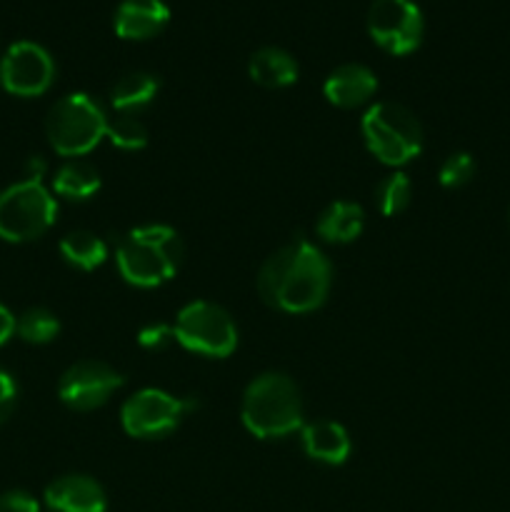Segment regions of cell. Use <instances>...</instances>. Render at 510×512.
<instances>
[{
    "instance_id": "28",
    "label": "cell",
    "mask_w": 510,
    "mask_h": 512,
    "mask_svg": "<svg viewBox=\"0 0 510 512\" xmlns=\"http://www.w3.org/2000/svg\"><path fill=\"white\" fill-rule=\"evenodd\" d=\"M45 173H48V163H45L40 155H33V158L25 163V180H35V183H43Z\"/></svg>"
},
{
    "instance_id": "18",
    "label": "cell",
    "mask_w": 510,
    "mask_h": 512,
    "mask_svg": "<svg viewBox=\"0 0 510 512\" xmlns=\"http://www.w3.org/2000/svg\"><path fill=\"white\" fill-rule=\"evenodd\" d=\"M160 83L155 75L143 73H128L113 85L110 90V105L115 108V113H128V115H138L140 110L148 108L150 103L158 95Z\"/></svg>"
},
{
    "instance_id": "11",
    "label": "cell",
    "mask_w": 510,
    "mask_h": 512,
    "mask_svg": "<svg viewBox=\"0 0 510 512\" xmlns=\"http://www.w3.org/2000/svg\"><path fill=\"white\" fill-rule=\"evenodd\" d=\"M123 385V375L100 360H80L70 365L58 383V395L70 410H95Z\"/></svg>"
},
{
    "instance_id": "21",
    "label": "cell",
    "mask_w": 510,
    "mask_h": 512,
    "mask_svg": "<svg viewBox=\"0 0 510 512\" xmlns=\"http://www.w3.org/2000/svg\"><path fill=\"white\" fill-rule=\"evenodd\" d=\"M15 333L33 345H45L58 338L60 320L45 308H30L15 320Z\"/></svg>"
},
{
    "instance_id": "26",
    "label": "cell",
    "mask_w": 510,
    "mask_h": 512,
    "mask_svg": "<svg viewBox=\"0 0 510 512\" xmlns=\"http://www.w3.org/2000/svg\"><path fill=\"white\" fill-rule=\"evenodd\" d=\"M0 512H40V505L25 490H10L0 495Z\"/></svg>"
},
{
    "instance_id": "6",
    "label": "cell",
    "mask_w": 510,
    "mask_h": 512,
    "mask_svg": "<svg viewBox=\"0 0 510 512\" xmlns=\"http://www.w3.org/2000/svg\"><path fill=\"white\" fill-rule=\"evenodd\" d=\"M58 218V203L43 183L20 180L0 193V238L28 243L40 238Z\"/></svg>"
},
{
    "instance_id": "13",
    "label": "cell",
    "mask_w": 510,
    "mask_h": 512,
    "mask_svg": "<svg viewBox=\"0 0 510 512\" xmlns=\"http://www.w3.org/2000/svg\"><path fill=\"white\" fill-rule=\"evenodd\" d=\"M170 10L163 0H123L115 10V33L123 40H148L163 33Z\"/></svg>"
},
{
    "instance_id": "3",
    "label": "cell",
    "mask_w": 510,
    "mask_h": 512,
    "mask_svg": "<svg viewBox=\"0 0 510 512\" xmlns=\"http://www.w3.org/2000/svg\"><path fill=\"white\" fill-rule=\"evenodd\" d=\"M243 425L260 440L285 438L303 428V398L288 375L265 373L243 395Z\"/></svg>"
},
{
    "instance_id": "19",
    "label": "cell",
    "mask_w": 510,
    "mask_h": 512,
    "mask_svg": "<svg viewBox=\"0 0 510 512\" xmlns=\"http://www.w3.org/2000/svg\"><path fill=\"white\" fill-rule=\"evenodd\" d=\"M53 190L60 198L88 200L100 190V173L85 160H68L55 173Z\"/></svg>"
},
{
    "instance_id": "7",
    "label": "cell",
    "mask_w": 510,
    "mask_h": 512,
    "mask_svg": "<svg viewBox=\"0 0 510 512\" xmlns=\"http://www.w3.org/2000/svg\"><path fill=\"white\" fill-rule=\"evenodd\" d=\"M175 340L193 353L228 358L238 348V328L220 305L208 300L188 303L173 323Z\"/></svg>"
},
{
    "instance_id": "24",
    "label": "cell",
    "mask_w": 510,
    "mask_h": 512,
    "mask_svg": "<svg viewBox=\"0 0 510 512\" xmlns=\"http://www.w3.org/2000/svg\"><path fill=\"white\" fill-rule=\"evenodd\" d=\"M475 175V160L470 153H453L450 158H445V163L440 165L438 180L443 188H463L465 183H470Z\"/></svg>"
},
{
    "instance_id": "5",
    "label": "cell",
    "mask_w": 510,
    "mask_h": 512,
    "mask_svg": "<svg viewBox=\"0 0 510 512\" xmlns=\"http://www.w3.org/2000/svg\"><path fill=\"white\" fill-rule=\"evenodd\" d=\"M368 150L385 165L410 163L423 150V128L408 108L398 103H375L363 118Z\"/></svg>"
},
{
    "instance_id": "22",
    "label": "cell",
    "mask_w": 510,
    "mask_h": 512,
    "mask_svg": "<svg viewBox=\"0 0 510 512\" xmlns=\"http://www.w3.org/2000/svg\"><path fill=\"white\" fill-rule=\"evenodd\" d=\"M105 138H110V143L120 150H140L148 145V128L138 115L115 113L113 118H108Z\"/></svg>"
},
{
    "instance_id": "23",
    "label": "cell",
    "mask_w": 510,
    "mask_h": 512,
    "mask_svg": "<svg viewBox=\"0 0 510 512\" xmlns=\"http://www.w3.org/2000/svg\"><path fill=\"white\" fill-rule=\"evenodd\" d=\"M413 198V185H410L408 175L405 173H393L385 180H380V185L375 188V200H378V208L383 215H398L403 213L410 205Z\"/></svg>"
},
{
    "instance_id": "9",
    "label": "cell",
    "mask_w": 510,
    "mask_h": 512,
    "mask_svg": "<svg viewBox=\"0 0 510 512\" xmlns=\"http://www.w3.org/2000/svg\"><path fill=\"white\" fill-rule=\"evenodd\" d=\"M368 33L385 53L408 55L423 43V13L413 0H375L368 10Z\"/></svg>"
},
{
    "instance_id": "15",
    "label": "cell",
    "mask_w": 510,
    "mask_h": 512,
    "mask_svg": "<svg viewBox=\"0 0 510 512\" xmlns=\"http://www.w3.org/2000/svg\"><path fill=\"white\" fill-rule=\"evenodd\" d=\"M300 440L308 458L325 465H343L350 455L348 430L333 420H315L300 428Z\"/></svg>"
},
{
    "instance_id": "29",
    "label": "cell",
    "mask_w": 510,
    "mask_h": 512,
    "mask_svg": "<svg viewBox=\"0 0 510 512\" xmlns=\"http://www.w3.org/2000/svg\"><path fill=\"white\" fill-rule=\"evenodd\" d=\"M13 333H15L13 313H10V310L0 303V345L8 343V340L13 338Z\"/></svg>"
},
{
    "instance_id": "8",
    "label": "cell",
    "mask_w": 510,
    "mask_h": 512,
    "mask_svg": "<svg viewBox=\"0 0 510 512\" xmlns=\"http://www.w3.org/2000/svg\"><path fill=\"white\" fill-rule=\"evenodd\" d=\"M195 398H178L165 390L145 388L125 400L120 410L125 433L133 438H163L173 433L180 420L195 408Z\"/></svg>"
},
{
    "instance_id": "1",
    "label": "cell",
    "mask_w": 510,
    "mask_h": 512,
    "mask_svg": "<svg viewBox=\"0 0 510 512\" xmlns=\"http://www.w3.org/2000/svg\"><path fill=\"white\" fill-rule=\"evenodd\" d=\"M330 278V260L298 235L265 260L258 273V293L285 313H310L328 298Z\"/></svg>"
},
{
    "instance_id": "4",
    "label": "cell",
    "mask_w": 510,
    "mask_h": 512,
    "mask_svg": "<svg viewBox=\"0 0 510 512\" xmlns=\"http://www.w3.org/2000/svg\"><path fill=\"white\" fill-rule=\"evenodd\" d=\"M108 130V115L90 95L73 93L60 98L45 118V133L58 155L80 158L90 153Z\"/></svg>"
},
{
    "instance_id": "17",
    "label": "cell",
    "mask_w": 510,
    "mask_h": 512,
    "mask_svg": "<svg viewBox=\"0 0 510 512\" xmlns=\"http://www.w3.org/2000/svg\"><path fill=\"white\" fill-rule=\"evenodd\" d=\"M363 225L365 215L360 205L348 203V200H335L320 213L315 230L328 243H353L363 233Z\"/></svg>"
},
{
    "instance_id": "14",
    "label": "cell",
    "mask_w": 510,
    "mask_h": 512,
    "mask_svg": "<svg viewBox=\"0 0 510 512\" xmlns=\"http://www.w3.org/2000/svg\"><path fill=\"white\" fill-rule=\"evenodd\" d=\"M375 90H378V78L373 75V70L358 63L335 68L323 85V93L328 98V103L345 110L368 103Z\"/></svg>"
},
{
    "instance_id": "16",
    "label": "cell",
    "mask_w": 510,
    "mask_h": 512,
    "mask_svg": "<svg viewBox=\"0 0 510 512\" xmlns=\"http://www.w3.org/2000/svg\"><path fill=\"white\" fill-rule=\"evenodd\" d=\"M248 73L263 88H288L298 80V63L283 48H260L250 55Z\"/></svg>"
},
{
    "instance_id": "20",
    "label": "cell",
    "mask_w": 510,
    "mask_h": 512,
    "mask_svg": "<svg viewBox=\"0 0 510 512\" xmlns=\"http://www.w3.org/2000/svg\"><path fill=\"white\" fill-rule=\"evenodd\" d=\"M60 253L75 268L95 270L108 258V245L90 230H73L60 240Z\"/></svg>"
},
{
    "instance_id": "10",
    "label": "cell",
    "mask_w": 510,
    "mask_h": 512,
    "mask_svg": "<svg viewBox=\"0 0 510 512\" xmlns=\"http://www.w3.org/2000/svg\"><path fill=\"white\" fill-rule=\"evenodd\" d=\"M55 80V63L48 50L30 40H20L8 48L0 60V83L10 95L35 98L43 95Z\"/></svg>"
},
{
    "instance_id": "2",
    "label": "cell",
    "mask_w": 510,
    "mask_h": 512,
    "mask_svg": "<svg viewBox=\"0 0 510 512\" xmlns=\"http://www.w3.org/2000/svg\"><path fill=\"white\" fill-rule=\"evenodd\" d=\"M185 248L180 235L168 225H143L120 238L115 263L125 283L135 288H158L175 278Z\"/></svg>"
},
{
    "instance_id": "25",
    "label": "cell",
    "mask_w": 510,
    "mask_h": 512,
    "mask_svg": "<svg viewBox=\"0 0 510 512\" xmlns=\"http://www.w3.org/2000/svg\"><path fill=\"white\" fill-rule=\"evenodd\" d=\"M173 340H175V330H173V325H168V323H150L138 333L140 348H145V350H163V348H168Z\"/></svg>"
},
{
    "instance_id": "27",
    "label": "cell",
    "mask_w": 510,
    "mask_h": 512,
    "mask_svg": "<svg viewBox=\"0 0 510 512\" xmlns=\"http://www.w3.org/2000/svg\"><path fill=\"white\" fill-rule=\"evenodd\" d=\"M15 400H18V388H15V380L10 378V373H5L0 368V425L10 418V413L15 410Z\"/></svg>"
},
{
    "instance_id": "12",
    "label": "cell",
    "mask_w": 510,
    "mask_h": 512,
    "mask_svg": "<svg viewBox=\"0 0 510 512\" xmlns=\"http://www.w3.org/2000/svg\"><path fill=\"white\" fill-rule=\"evenodd\" d=\"M50 512H105L108 498L98 480L88 475H63L45 488Z\"/></svg>"
}]
</instances>
